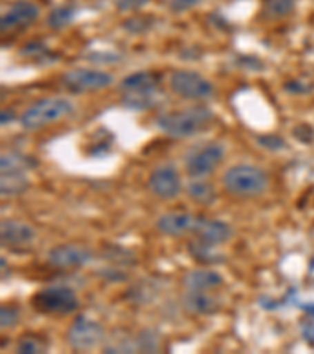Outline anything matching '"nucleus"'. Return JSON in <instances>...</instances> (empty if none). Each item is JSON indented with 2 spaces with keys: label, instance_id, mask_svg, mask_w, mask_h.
I'll use <instances>...</instances> for the list:
<instances>
[{
  "label": "nucleus",
  "instance_id": "4be33fe9",
  "mask_svg": "<svg viewBox=\"0 0 314 354\" xmlns=\"http://www.w3.org/2000/svg\"><path fill=\"white\" fill-rule=\"evenodd\" d=\"M188 252L193 257V259L202 261V263H219L222 257L215 252L214 245H209L206 243L199 241V239H193V241L188 243Z\"/></svg>",
  "mask_w": 314,
  "mask_h": 354
},
{
  "label": "nucleus",
  "instance_id": "ddd939ff",
  "mask_svg": "<svg viewBox=\"0 0 314 354\" xmlns=\"http://www.w3.org/2000/svg\"><path fill=\"white\" fill-rule=\"evenodd\" d=\"M148 187L154 196L162 200L176 198L182 189L178 170L173 165H161L151 172Z\"/></svg>",
  "mask_w": 314,
  "mask_h": 354
},
{
  "label": "nucleus",
  "instance_id": "1a4fd4ad",
  "mask_svg": "<svg viewBox=\"0 0 314 354\" xmlns=\"http://www.w3.org/2000/svg\"><path fill=\"white\" fill-rule=\"evenodd\" d=\"M170 87L173 93L186 100H208L214 95V85L208 79L188 70H179L171 74Z\"/></svg>",
  "mask_w": 314,
  "mask_h": 354
},
{
  "label": "nucleus",
  "instance_id": "bb28decb",
  "mask_svg": "<svg viewBox=\"0 0 314 354\" xmlns=\"http://www.w3.org/2000/svg\"><path fill=\"white\" fill-rule=\"evenodd\" d=\"M150 2V0H115V5L119 11H135Z\"/></svg>",
  "mask_w": 314,
  "mask_h": 354
},
{
  "label": "nucleus",
  "instance_id": "412c9836",
  "mask_svg": "<svg viewBox=\"0 0 314 354\" xmlns=\"http://www.w3.org/2000/svg\"><path fill=\"white\" fill-rule=\"evenodd\" d=\"M77 11L72 5H61V7H57L50 11L48 16V26L52 28V30H61L71 24L76 18Z\"/></svg>",
  "mask_w": 314,
  "mask_h": 354
},
{
  "label": "nucleus",
  "instance_id": "9b49d317",
  "mask_svg": "<svg viewBox=\"0 0 314 354\" xmlns=\"http://www.w3.org/2000/svg\"><path fill=\"white\" fill-rule=\"evenodd\" d=\"M93 260V252L82 244H60L49 250L48 261L57 270H81Z\"/></svg>",
  "mask_w": 314,
  "mask_h": 354
},
{
  "label": "nucleus",
  "instance_id": "c85d7f7f",
  "mask_svg": "<svg viewBox=\"0 0 314 354\" xmlns=\"http://www.w3.org/2000/svg\"><path fill=\"white\" fill-rule=\"evenodd\" d=\"M294 136H295V137H299L300 140L308 142V140H311V137H313V131H311V128H308L306 124H302V127H299L297 129H294Z\"/></svg>",
  "mask_w": 314,
  "mask_h": 354
},
{
  "label": "nucleus",
  "instance_id": "423d86ee",
  "mask_svg": "<svg viewBox=\"0 0 314 354\" xmlns=\"http://www.w3.org/2000/svg\"><path fill=\"white\" fill-rule=\"evenodd\" d=\"M66 340L74 351H93L107 342V337L101 323L87 315H79L68 329Z\"/></svg>",
  "mask_w": 314,
  "mask_h": 354
},
{
  "label": "nucleus",
  "instance_id": "aec40b11",
  "mask_svg": "<svg viewBox=\"0 0 314 354\" xmlns=\"http://www.w3.org/2000/svg\"><path fill=\"white\" fill-rule=\"evenodd\" d=\"M294 0H264L261 16L267 21H278L293 13Z\"/></svg>",
  "mask_w": 314,
  "mask_h": 354
},
{
  "label": "nucleus",
  "instance_id": "f8f14e48",
  "mask_svg": "<svg viewBox=\"0 0 314 354\" xmlns=\"http://www.w3.org/2000/svg\"><path fill=\"white\" fill-rule=\"evenodd\" d=\"M38 18L39 8L37 3L28 2V0H19L3 13L2 19H0V30L2 33L22 30V28L30 27Z\"/></svg>",
  "mask_w": 314,
  "mask_h": 354
},
{
  "label": "nucleus",
  "instance_id": "f03ea898",
  "mask_svg": "<svg viewBox=\"0 0 314 354\" xmlns=\"http://www.w3.org/2000/svg\"><path fill=\"white\" fill-rule=\"evenodd\" d=\"M123 104L134 111H146L159 104V77L150 71H139L123 79Z\"/></svg>",
  "mask_w": 314,
  "mask_h": 354
},
{
  "label": "nucleus",
  "instance_id": "6ab92c4d",
  "mask_svg": "<svg viewBox=\"0 0 314 354\" xmlns=\"http://www.w3.org/2000/svg\"><path fill=\"white\" fill-rule=\"evenodd\" d=\"M187 194L193 202L202 205V207H210V205L215 203L217 198L215 187L210 183L203 180H193L187 186Z\"/></svg>",
  "mask_w": 314,
  "mask_h": 354
},
{
  "label": "nucleus",
  "instance_id": "f3484780",
  "mask_svg": "<svg viewBox=\"0 0 314 354\" xmlns=\"http://www.w3.org/2000/svg\"><path fill=\"white\" fill-rule=\"evenodd\" d=\"M182 306L192 315H214L220 310V299L209 291H188L182 296Z\"/></svg>",
  "mask_w": 314,
  "mask_h": 354
},
{
  "label": "nucleus",
  "instance_id": "a211bd4d",
  "mask_svg": "<svg viewBox=\"0 0 314 354\" xmlns=\"http://www.w3.org/2000/svg\"><path fill=\"white\" fill-rule=\"evenodd\" d=\"M182 285L188 291H213L224 285V277L214 270H192L182 279Z\"/></svg>",
  "mask_w": 314,
  "mask_h": 354
},
{
  "label": "nucleus",
  "instance_id": "7ed1b4c3",
  "mask_svg": "<svg viewBox=\"0 0 314 354\" xmlns=\"http://www.w3.org/2000/svg\"><path fill=\"white\" fill-rule=\"evenodd\" d=\"M224 186L234 197H259L269 187V176L255 165L239 164L228 169L224 175Z\"/></svg>",
  "mask_w": 314,
  "mask_h": 354
},
{
  "label": "nucleus",
  "instance_id": "4468645a",
  "mask_svg": "<svg viewBox=\"0 0 314 354\" xmlns=\"http://www.w3.org/2000/svg\"><path fill=\"white\" fill-rule=\"evenodd\" d=\"M37 238V232L30 224L16 219L2 221L0 224V243L11 250L27 249Z\"/></svg>",
  "mask_w": 314,
  "mask_h": 354
},
{
  "label": "nucleus",
  "instance_id": "0eeeda50",
  "mask_svg": "<svg viewBox=\"0 0 314 354\" xmlns=\"http://www.w3.org/2000/svg\"><path fill=\"white\" fill-rule=\"evenodd\" d=\"M28 161L24 156L19 155H3L0 161V194L2 197H16L24 194L30 181L27 178Z\"/></svg>",
  "mask_w": 314,
  "mask_h": 354
},
{
  "label": "nucleus",
  "instance_id": "2eb2a0df",
  "mask_svg": "<svg viewBox=\"0 0 314 354\" xmlns=\"http://www.w3.org/2000/svg\"><path fill=\"white\" fill-rule=\"evenodd\" d=\"M199 216L188 213H168L164 214L156 222V228L164 236L181 238L186 235H193L198 224Z\"/></svg>",
  "mask_w": 314,
  "mask_h": 354
},
{
  "label": "nucleus",
  "instance_id": "f257e3e1",
  "mask_svg": "<svg viewBox=\"0 0 314 354\" xmlns=\"http://www.w3.org/2000/svg\"><path fill=\"white\" fill-rule=\"evenodd\" d=\"M214 112L206 106H190L182 111L162 113L156 120L157 128L175 139L197 136L214 123Z\"/></svg>",
  "mask_w": 314,
  "mask_h": 354
},
{
  "label": "nucleus",
  "instance_id": "7c9ffc66",
  "mask_svg": "<svg viewBox=\"0 0 314 354\" xmlns=\"http://www.w3.org/2000/svg\"><path fill=\"white\" fill-rule=\"evenodd\" d=\"M302 309H304V310L308 313V317L314 318V302H308V304H302Z\"/></svg>",
  "mask_w": 314,
  "mask_h": 354
},
{
  "label": "nucleus",
  "instance_id": "dca6fc26",
  "mask_svg": "<svg viewBox=\"0 0 314 354\" xmlns=\"http://www.w3.org/2000/svg\"><path fill=\"white\" fill-rule=\"evenodd\" d=\"M199 241L206 243L209 245H222L226 244L233 238V228L230 224L219 219H208V218H198V224L195 228V233Z\"/></svg>",
  "mask_w": 314,
  "mask_h": 354
},
{
  "label": "nucleus",
  "instance_id": "b1692460",
  "mask_svg": "<svg viewBox=\"0 0 314 354\" xmlns=\"http://www.w3.org/2000/svg\"><path fill=\"white\" fill-rule=\"evenodd\" d=\"M19 319H21L19 307L11 306V304L2 306V309H0V326H2V329L16 326V324L19 323Z\"/></svg>",
  "mask_w": 314,
  "mask_h": 354
},
{
  "label": "nucleus",
  "instance_id": "5701e85b",
  "mask_svg": "<svg viewBox=\"0 0 314 354\" xmlns=\"http://www.w3.org/2000/svg\"><path fill=\"white\" fill-rule=\"evenodd\" d=\"M48 351V344L43 337L37 334H26L19 339L18 353L21 354H39Z\"/></svg>",
  "mask_w": 314,
  "mask_h": 354
},
{
  "label": "nucleus",
  "instance_id": "a878e982",
  "mask_svg": "<svg viewBox=\"0 0 314 354\" xmlns=\"http://www.w3.org/2000/svg\"><path fill=\"white\" fill-rule=\"evenodd\" d=\"M258 144L261 147H264L266 150L278 151L284 147V140L282 139V137H277V136H261L258 139Z\"/></svg>",
  "mask_w": 314,
  "mask_h": 354
},
{
  "label": "nucleus",
  "instance_id": "20e7f679",
  "mask_svg": "<svg viewBox=\"0 0 314 354\" xmlns=\"http://www.w3.org/2000/svg\"><path fill=\"white\" fill-rule=\"evenodd\" d=\"M35 310L44 315L65 317L79 309V298L76 291L65 285H52L38 291L32 298Z\"/></svg>",
  "mask_w": 314,
  "mask_h": 354
},
{
  "label": "nucleus",
  "instance_id": "393cba45",
  "mask_svg": "<svg viewBox=\"0 0 314 354\" xmlns=\"http://www.w3.org/2000/svg\"><path fill=\"white\" fill-rule=\"evenodd\" d=\"M165 7L173 11V13H182L193 7H197L198 3H202L203 0H162Z\"/></svg>",
  "mask_w": 314,
  "mask_h": 354
},
{
  "label": "nucleus",
  "instance_id": "39448f33",
  "mask_svg": "<svg viewBox=\"0 0 314 354\" xmlns=\"http://www.w3.org/2000/svg\"><path fill=\"white\" fill-rule=\"evenodd\" d=\"M72 104L65 98H46L32 104L21 115V127L26 131H38L50 123L60 122L72 113Z\"/></svg>",
  "mask_w": 314,
  "mask_h": 354
},
{
  "label": "nucleus",
  "instance_id": "6e6552de",
  "mask_svg": "<svg viewBox=\"0 0 314 354\" xmlns=\"http://www.w3.org/2000/svg\"><path fill=\"white\" fill-rule=\"evenodd\" d=\"M61 84L71 93H91L99 91L113 84V76L106 71L90 70V68H76V70L66 71L61 76Z\"/></svg>",
  "mask_w": 314,
  "mask_h": 354
},
{
  "label": "nucleus",
  "instance_id": "9d476101",
  "mask_svg": "<svg viewBox=\"0 0 314 354\" xmlns=\"http://www.w3.org/2000/svg\"><path fill=\"white\" fill-rule=\"evenodd\" d=\"M225 158V150L220 144H209L193 151L187 158V174L192 180H204L206 176L213 175L215 169Z\"/></svg>",
  "mask_w": 314,
  "mask_h": 354
},
{
  "label": "nucleus",
  "instance_id": "c756f323",
  "mask_svg": "<svg viewBox=\"0 0 314 354\" xmlns=\"http://www.w3.org/2000/svg\"><path fill=\"white\" fill-rule=\"evenodd\" d=\"M14 118H16V115L11 111H2V113H0V123H2V127H5V124H10Z\"/></svg>",
  "mask_w": 314,
  "mask_h": 354
},
{
  "label": "nucleus",
  "instance_id": "cd10ccee",
  "mask_svg": "<svg viewBox=\"0 0 314 354\" xmlns=\"http://www.w3.org/2000/svg\"><path fill=\"white\" fill-rule=\"evenodd\" d=\"M300 330L306 344L314 346V323L308 322V319H304V322L300 323Z\"/></svg>",
  "mask_w": 314,
  "mask_h": 354
}]
</instances>
